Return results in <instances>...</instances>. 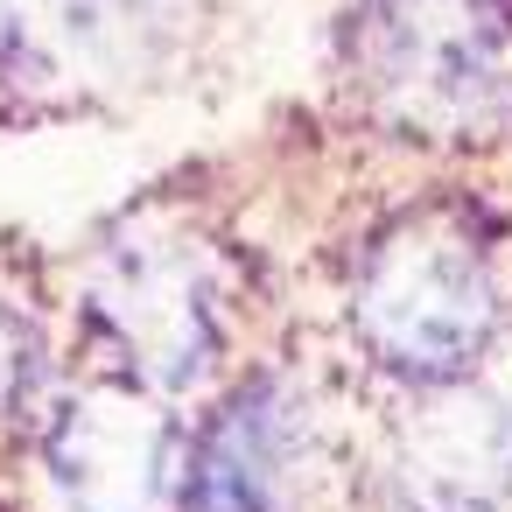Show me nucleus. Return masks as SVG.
Listing matches in <instances>:
<instances>
[{
    "mask_svg": "<svg viewBox=\"0 0 512 512\" xmlns=\"http://www.w3.org/2000/svg\"><path fill=\"white\" fill-rule=\"evenodd\" d=\"M393 477L414 512H484L512 491V407L491 393H442L400 428Z\"/></svg>",
    "mask_w": 512,
    "mask_h": 512,
    "instance_id": "5",
    "label": "nucleus"
},
{
    "mask_svg": "<svg viewBox=\"0 0 512 512\" xmlns=\"http://www.w3.org/2000/svg\"><path fill=\"white\" fill-rule=\"evenodd\" d=\"M50 386V344H43V323L36 309L0 281V414H22L36 407Z\"/></svg>",
    "mask_w": 512,
    "mask_h": 512,
    "instance_id": "8",
    "label": "nucleus"
},
{
    "mask_svg": "<svg viewBox=\"0 0 512 512\" xmlns=\"http://www.w3.org/2000/svg\"><path fill=\"white\" fill-rule=\"evenodd\" d=\"M71 43L106 71H155L190 29L197 0H57Z\"/></svg>",
    "mask_w": 512,
    "mask_h": 512,
    "instance_id": "7",
    "label": "nucleus"
},
{
    "mask_svg": "<svg viewBox=\"0 0 512 512\" xmlns=\"http://www.w3.org/2000/svg\"><path fill=\"white\" fill-rule=\"evenodd\" d=\"M295 463H302V421L281 386L232 393L204 442L190 449L183 498L190 512H295Z\"/></svg>",
    "mask_w": 512,
    "mask_h": 512,
    "instance_id": "6",
    "label": "nucleus"
},
{
    "mask_svg": "<svg viewBox=\"0 0 512 512\" xmlns=\"http://www.w3.org/2000/svg\"><path fill=\"white\" fill-rule=\"evenodd\" d=\"M92 316L155 386H190L225 344V288L204 239L162 218L120 225L92 260Z\"/></svg>",
    "mask_w": 512,
    "mask_h": 512,
    "instance_id": "3",
    "label": "nucleus"
},
{
    "mask_svg": "<svg viewBox=\"0 0 512 512\" xmlns=\"http://www.w3.org/2000/svg\"><path fill=\"white\" fill-rule=\"evenodd\" d=\"M498 323V281L484 246L449 211L400 218L358 267V337L414 379L463 372Z\"/></svg>",
    "mask_w": 512,
    "mask_h": 512,
    "instance_id": "2",
    "label": "nucleus"
},
{
    "mask_svg": "<svg viewBox=\"0 0 512 512\" xmlns=\"http://www.w3.org/2000/svg\"><path fill=\"white\" fill-rule=\"evenodd\" d=\"M50 477L71 512H169L176 428L141 386H85L50 421Z\"/></svg>",
    "mask_w": 512,
    "mask_h": 512,
    "instance_id": "4",
    "label": "nucleus"
},
{
    "mask_svg": "<svg viewBox=\"0 0 512 512\" xmlns=\"http://www.w3.org/2000/svg\"><path fill=\"white\" fill-rule=\"evenodd\" d=\"M365 99L421 141H477L512 120V0H358Z\"/></svg>",
    "mask_w": 512,
    "mask_h": 512,
    "instance_id": "1",
    "label": "nucleus"
}]
</instances>
